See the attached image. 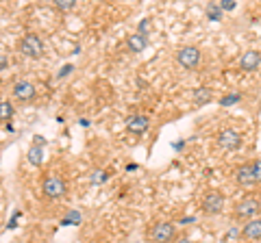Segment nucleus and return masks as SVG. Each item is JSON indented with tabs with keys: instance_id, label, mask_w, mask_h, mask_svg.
<instances>
[{
	"instance_id": "1",
	"label": "nucleus",
	"mask_w": 261,
	"mask_h": 243,
	"mask_svg": "<svg viewBox=\"0 0 261 243\" xmlns=\"http://www.w3.org/2000/svg\"><path fill=\"white\" fill-rule=\"evenodd\" d=\"M261 213V202L257 198H252V196H246V198H242L240 202H235V206H233V220L235 222H250V220H257Z\"/></svg>"
},
{
	"instance_id": "2",
	"label": "nucleus",
	"mask_w": 261,
	"mask_h": 243,
	"mask_svg": "<svg viewBox=\"0 0 261 243\" xmlns=\"http://www.w3.org/2000/svg\"><path fill=\"white\" fill-rule=\"evenodd\" d=\"M150 243H174L178 239V230H176V224L172 222H157L152 224L148 232H146Z\"/></svg>"
},
{
	"instance_id": "3",
	"label": "nucleus",
	"mask_w": 261,
	"mask_h": 243,
	"mask_svg": "<svg viewBox=\"0 0 261 243\" xmlns=\"http://www.w3.org/2000/svg\"><path fill=\"white\" fill-rule=\"evenodd\" d=\"M42 196L48 200H61L68 196V183L57 174H48L42 180Z\"/></svg>"
},
{
	"instance_id": "4",
	"label": "nucleus",
	"mask_w": 261,
	"mask_h": 243,
	"mask_svg": "<svg viewBox=\"0 0 261 243\" xmlns=\"http://www.w3.org/2000/svg\"><path fill=\"white\" fill-rule=\"evenodd\" d=\"M18 50L24 54V56H29V59H39V56H44V42H42V37L35 35V33H27L20 42H18Z\"/></svg>"
},
{
	"instance_id": "5",
	"label": "nucleus",
	"mask_w": 261,
	"mask_h": 243,
	"mask_svg": "<svg viewBox=\"0 0 261 243\" xmlns=\"http://www.w3.org/2000/svg\"><path fill=\"white\" fill-rule=\"evenodd\" d=\"M224 193L220 191V189H209L205 196H202L200 200V208H202V213L205 215H218V213H222L224 210Z\"/></svg>"
},
{
	"instance_id": "6",
	"label": "nucleus",
	"mask_w": 261,
	"mask_h": 243,
	"mask_svg": "<svg viewBox=\"0 0 261 243\" xmlns=\"http://www.w3.org/2000/svg\"><path fill=\"white\" fill-rule=\"evenodd\" d=\"M174 59H176V63L181 68L196 70L200 66V61H202V52L196 46H183V48H178V50L174 52Z\"/></svg>"
},
{
	"instance_id": "7",
	"label": "nucleus",
	"mask_w": 261,
	"mask_h": 243,
	"mask_svg": "<svg viewBox=\"0 0 261 243\" xmlns=\"http://www.w3.org/2000/svg\"><path fill=\"white\" fill-rule=\"evenodd\" d=\"M216 141H218V145L222 150L233 152V150H238L240 145H242V133L235 131V128H222V131L218 133Z\"/></svg>"
},
{
	"instance_id": "8",
	"label": "nucleus",
	"mask_w": 261,
	"mask_h": 243,
	"mask_svg": "<svg viewBox=\"0 0 261 243\" xmlns=\"http://www.w3.org/2000/svg\"><path fill=\"white\" fill-rule=\"evenodd\" d=\"M11 94H13V98L18 100V102H22V104H29V102H33V100H35V96H37V92H35V85L29 83V80H18V83L13 85Z\"/></svg>"
},
{
	"instance_id": "9",
	"label": "nucleus",
	"mask_w": 261,
	"mask_h": 243,
	"mask_svg": "<svg viewBox=\"0 0 261 243\" xmlns=\"http://www.w3.org/2000/svg\"><path fill=\"white\" fill-rule=\"evenodd\" d=\"M233 178L240 187H252L257 180H255V174H252V163H242L235 167L233 172Z\"/></svg>"
},
{
	"instance_id": "10",
	"label": "nucleus",
	"mask_w": 261,
	"mask_h": 243,
	"mask_svg": "<svg viewBox=\"0 0 261 243\" xmlns=\"http://www.w3.org/2000/svg\"><path fill=\"white\" fill-rule=\"evenodd\" d=\"M148 128H150V117L148 115H142V113H137V115H130L126 119V131L133 133V135H144Z\"/></svg>"
},
{
	"instance_id": "11",
	"label": "nucleus",
	"mask_w": 261,
	"mask_h": 243,
	"mask_svg": "<svg viewBox=\"0 0 261 243\" xmlns=\"http://www.w3.org/2000/svg\"><path fill=\"white\" fill-rule=\"evenodd\" d=\"M261 66V52L259 50H246L240 56V70L242 72H255Z\"/></svg>"
},
{
	"instance_id": "12",
	"label": "nucleus",
	"mask_w": 261,
	"mask_h": 243,
	"mask_svg": "<svg viewBox=\"0 0 261 243\" xmlns=\"http://www.w3.org/2000/svg\"><path fill=\"white\" fill-rule=\"evenodd\" d=\"M240 237L244 241H259L261 239V217H257V220H250L242 226L240 230Z\"/></svg>"
},
{
	"instance_id": "13",
	"label": "nucleus",
	"mask_w": 261,
	"mask_h": 243,
	"mask_svg": "<svg viewBox=\"0 0 261 243\" xmlns=\"http://www.w3.org/2000/svg\"><path fill=\"white\" fill-rule=\"evenodd\" d=\"M146 46H148V37H144L142 33H133L126 37V48L133 54H140L146 50Z\"/></svg>"
},
{
	"instance_id": "14",
	"label": "nucleus",
	"mask_w": 261,
	"mask_h": 243,
	"mask_svg": "<svg viewBox=\"0 0 261 243\" xmlns=\"http://www.w3.org/2000/svg\"><path fill=\"white\" fill-rule=\"evenodd\" d=\"M27 159L31 165H42L44 163V145H35L33 143L29 152H27Z\"/></svg>"
},
{
	"instance_id": "15",
	"label": "nucleus",
	"mask_w": 261,
	"mask_h": 243,
	"mask_svg": "<svg viewBox=\"0 0 261 243\" xmlns=\"http://www.w3.org/2000/svg\"><path fill=\"white\" fill-rule=\"evenodd\" d=\"M0 117H3V122H7V119H11L13 117V104L11 102H3L0 104Z\"/></svg>"
},
{
	"instance_id": "16",
	"label": "nucleus",
	"mask_w": 261,
	"mask_h": 243,
	"mask_svg": "<svg viewBox=\"0 0 261 243\" xmlns=\"http://www.w3.org/2000/svg\"><path fill=\"white\" fill-rule=\"evenodd\" d=\"M194 100H196V102H200V104H205V102H209V100H211V92H209L207 87H200L198 92L194 94Z\"/></svg>"
},
{
	"instance_id": "17",
	"label": "nucleus",
	"mask_w": 261,
	"mask_h": 243,
	"mask_svg": "<svg viewBox=\"0 0 261 243\" xmlns=\"http://www.w3.org/2000/svg\"><path fill=\"white\" fill-rule=\"evenodd\" d=\"M207 15H209V20H220V18H222V7L216 5V3H211L207 7Z\"/></svg>"
},
{
	"instance_id": "18",
	"label": "nucleus",
	"mask_w": 261,
	"mask_h": 243,
	"mask_svg": "<svg viewBox=\"0 0 261 243\" xmlns=\"http://www.w3.org/2000/svg\"><path fill=\"white\" fill-rule=\"evenodd\" d=\"M55 7L59 11H72L76 7V3H74V0H55Z\"/></svg>"
},
{
	"instance_id": "19",
	"label": "nucleus",
	"mask_w": 261,
	"mask_h": 243,
	"mask_svg": "<svg viewBox=\"0 0 261 243\" xmlns=\"http://www.w3.org/2000/svg\"><path fill=\"white\" fill-rule=\"evenodd\" d=\"M252 174H255V180L261 183V159L252 161Z\"/></svg>"
},
{
	"instance_id": "20",
	"label": "nucleus",
	"mask_w": 261,
	"mask_h": 243,
	"mask_svg": "<svg viewBox=\"0 0 261 243\" xmlns=\"http://www.w3.org/2000/svg\"><path fill=\"white\" fill-rule=\"evenodd\" d=\"M137 33H142L144 37H148V33H150V20H142L140 22V31Z\"/></svg>"
},
{
	"instance_id": "21",
	"label": "nucleus",
	"mask_w": 261,
	"mask_h": 243,
	"mask_svg": "<svg viewBox=\"0 0 261 243\" xmlns=\"http://www.w3.org/2000/svg\"><path fill=\"white\" fill-rule=\"evenodd\" d=\"M218 5L222 7V11H233L235 9V0H220Z\"/></svg>"
},
{
	"instance_id": "22",
	"label": "nucleus",
	"mask_w": 261,
	"mask_h": 243,
	"mask_svg": "<svg viewBox=\"0 0 261 243\" xmlns=\"http://www.w3.org/2000/svg\"><path fill=\"white\" fill-rule=\"evenodd\" d=\"M70 72H72V66H65V68H63V70L59 72V76H68Z\"/></svg>"
},
{
	"instance_id": "23",
	"label": "nucleus",
	"mask_w": 261,
	"mask_h": 243,
	"mask_svg": "<svg viewBox=\"0 0 261 243\" xmlns=\"http://www.w3.org/2000/svg\"><path fill=\"white\" fill-rule=\"evenodd\" d=\"M174 243H194V241H192V239H187V237H178Z\"/></svg>"
}]
</instances>
